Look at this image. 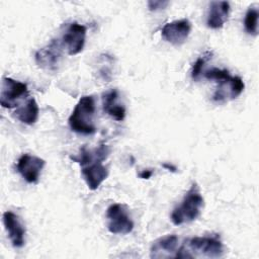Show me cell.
Returning <instances> with one entry per match:
<instances>
[{"label":"cell","mask_w":259,"mask_h":259,"mask_svg":"<svg viewBox=\"0 0 259 259\" xmlns=\"http://www.w3.org/2000/svg\"><path fill=\"white\" fill-rule=\"evenodd\" d=\"M110 155V148L101 144L94 149H87L85 146L80 149L77 156H70V159L81 167V174L90 190H96L108 177L109 170L103 165Z\"/></svg>","instance_id":"6da1fadb"},{"label":"cell","mask_w":259,"mask_h":259,"mask_svg":"<svg viewBox=\"0 0 259 259\" xmlns=\"http://www.w3.org/2000/svg\"><path fill=\"white\" fill-rule=\"evenodd\" d=\"M224 255V245L218 234L193 237L179 246L176 258H220Z\"/></svg>","instance_id":"7a4b0ae2"},{"label":"cell","mask_w":259,"mask_h":259,"mask_svg":"<svg viewBox=\"0 0 259 259\" xmlns=\"http://www.w3.org/2000/svg\"><path fill=\"white\" fill-rule=\"evenodd\" d=\"M95 100L92 95L82 96L75 105L68 122L72 132L80 135H93L96 132L94 123Z\"/></svg>","instance_id":"3957f363"},{"label":"cell","mask_w":259,"mask_h":259,"mask_svg":"<svg viewBox=\"0 0 259 259\" xmlns=\"http://www.w3.org/2000/svg\"><path fill=\"white\" fill-rule=\"evenodd\" d=\"M204 205V199L200 194L196 183H192L181 203L171 212V222L175 226L194 222L198 219Z\"/></svg>","instance_id":"277c9868"},{"label":"cell","mask_w":259,"mask_h":259,"mask_svg":"<svg viewBox=\"0 0 259 259\" xmlns=\"http://www.w3.org/2000/svg\"><path fill=\"white\" fill-rule=\"evenodd\" d=\"M107 230L114 235H126L134 230V222L126 206L122 203H112L106 209Z\"/></svg>","instance_id":"5b68a950"},{"label":"cell","mask_w":259,"mask_h":259,"mask_svg":"<svg viewBox=\"0 0 259 259\" xmlns=\"http://www.w3.org/2000/svg\"><path fill=\"white\" fill-rule=\"evenodd\" d=\"M28 94L27 85L10 77H3L0 91V104L3 108H13L18 101Z\"/></svg>","instance_id":"8992f818"},{"label":"cell","mask_w":259,"mask_h":259,"mask_svg":"<svg viewBox=\"0 0 259 259\" xmlns=\"http://www.w3.org/2000/svg\"><path fill=\"white\" fill-rule=\"evenodd\" d=\"M62 42L54 38L47 46L37 50L34 54L36 66L46 71L57 70L62 57Z\"/></svg>","instance_id":"52a82bcc"},{"label":"cell","mask_w":259,"mask_h":259,"mask_svg":"<svg viewBox=\"0 0 259 259\" xmlns=\"http://www.w3.org/2000/svg\"><path fill=\"white\" fill-rule=\"evenodd\" d=\"M87 28L85 25L78 22L68 24L63 36L62 46L67 50L70 56H75L81 53L85 46Z\"/></svg>","instance_id":"ba28073f"},{"label":"cell","mask_w":259,"mask_h":259,"mask_svg":"<svg viewBox=\"0 0 259 259\" xmlns=\"http://www.w3.org/2000/svg\"><path fill=\"white\" fill-rule=\"evenodd\" d=\"M45 165L44 159L30 154H22L17 160L16 170L27 183L34 184L37 183Z\"/></svg>","instance_id":"9c48e42d"},{"label":"cell","mask_w":259,"mask_h":259,"mask_svg":"<svg viewBox=\"0 0 259 259\" xmlns=\"http://www.w3.org/2000/svg\"><path fill=\"white\" fill-rule=\"evenodd\" d=\"M190 31V21L186 18H182L166 23L161 29V35L167 42L179 47L186 41Z\"/></svg>","instance_id":"30bf717a"},{"label":"cell","mask_w":259,"mask_h":259,"mask_svg":"<svg viewBox=\"0 0 259 259\" xmlns=\"http://www.w3.org/2000/svg\"><path fill=\"white\" fill-rule=\"evenodd\" d=\"M218 83L219 85L212 95V100L219 103L236 99L241 95L245 88V84L239 76H230L228 79Z\"/></svg>","instance_id":"8fae6325"},{"label":"cell","mask_w":259,"mask_h":259,"mask_svg":"<svg viewBox=\"0 0 259 259\" xmlns=\"http://www.w3.org/2000/svg\"><path fill=\"white\" fill-rule=\"evenodd\" d=\"M179 240L175 235H166L155 240L150 248V257L155 259L176 258Z\"/></svg>","instance_id":"7c38bea8"},{"label":"cell","mask_w":259,"mask_h":259,"mask_svg":"<svg viewBox=\"0 0 259 259\" xmlns=\"http://www.w3.org/2000/svg\"><path fill=\"white\" fill-rule=\"evenodd\" d=\"M3 224L12 246L14 248L23 247L26 231L19 220V217L10 210H7L3 213Z\"/></svg>","instance_id":"4fadbf2b"},{"label":"cell","mask_w":259,"mask_h":259,"mask_svg":"<svg viewBox=\"0 0 259 259\" xmlns=\"http://www.w3.org/2000/svg\"><path fill=\"white\" fill-rule=\"evenodd\" d=\"M230 14V3L227 1H212L209 4L206 25L211 29H219L227 22Z\"/></svg>","instance_id":"5bb4252c"},{"label":"cell","mask_w":259,"mask_h":259,"mask_svg":"<svg viewBox=\"0 0 259 259\" xmlns=\"http://www.w3.org/2000/svg\"><path fill=\"white\" fill-rule=\"evenodd\" d=\"M103 110L116 121H121L125 117V108L118 102V91L110 89L102 95Z\"/></svg>","instance_id":"9a60e30c"},{"label":"cell","mask_w":259,"mask_h":259,"mask_svg":"<svg viewBox=\"0 0 259 259\" xmlns=\"http://www.w3.org/2000/svg\"><path fill=\"white\" fill-rule=\"evenodd\" d=\"M15 116L22 123L32 125L36 122L39 114V108L36 100L33 97L28 98L24 104L15 110Z\"/></svg>","instance_id":"2e32d148"},{"label":"cell","mask_w":259,"mask_h":259,"mask_svg":"<svg viewBox=\"0 0 259 259\" xmlns=\"http://www.w3.org/2000/svg\"><path fill=\"white\" fill-rule=\"evenodd\" d=\"M258 9L255 7H249L244 18V28L250 35L256 36L258 34Z\"/></svg>","instance_id":"e0dca14e"},{"label":"cell","mask_w":259,"mask_h":259,"mask_svg":"<svg viewBox=\"0 0 259 259\" xmlns=\"http://www.w3.org/2000/svg\"><path fill=\"white\" fill-rule=\"evenodd\" d=\"M211 52L207 51L205 53H203L201 56H199L196 61L193 63L192 65V69H191V78L193 81H198L201 74H202V70L204 65L206 64V62L208 60H210L211 58Z\"/></svg>","instance_id":"ac0fdd59"},{"label":"cell","mask_w":259,"mask_h":259,"mask_svg":"<svg viewBox=\"0 0 259 259\" xmlns=\"http://www.w3.org/2000/svg\"><path fill=\"white\" fill-rule=\"evenodd\" d=\"M203 76L208 80H214L215 82H220V81L228 79L231 75H230L229 71L226 69L211 68V69L204 71Z\"/></svg>","instance_id":"d6986e66"},{"label":"cell","mask_w":259,"mask_h":259,"mask_svg":"<svg viewBox=\"0 0 259 259\" xmlns=\"http://www.w3.org/2000/svg\"><path fill=\"white\" fill-rule=\"evenodd\" d=\"M169 4L166 0H150L148 1V8L151 11H159L165 9Z\"/></svg>","instance_id":"ffe728a7"},{"label":"cell","mask_w":259,"mask_h":259,"mask_svg":"<svg viewBox=\"0 0 259 259\" xmlns=\"http://www.w3.org/2000/svg\"><path fill=\"white\" fill-rule=\"evenodd\" d=\"M152 175H153V170L147 169V170L141 171L140 174H139V177L142 178V179H149V178H151Z\"/></svg>","instance_id":"44dd1931"},{"label":"cell","mask_w":259,"mask_h":259,"mask_svg":"<svg viewBox=\"0 0 259 259\" xmlns=\"http://www.w3.org/2000/svg\"><path fill=\"white\" fill-rule=\"evenodd\" d=\"M162 166H163L164 168L168 169L169 171H172V172H176V170H177L175 166H172V165H170V164H167V163H164Z\"/></svg>","instance_id":"7402d4cb"}]
</instances>
